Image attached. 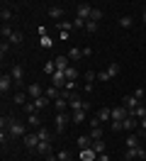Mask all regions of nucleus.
<instances>
[{
	"label": "nucleus",
	"mask_w": 146,
	"mask_h": 161,
	"mask_svg": "<svg viewBox=\"0 0 146 161\" xmlns=\"http://www.w3.org/2000/svg\"><path fill=\"white\" fill-rule=\"evenodd\" d=\"M8 134L12 137V139H17V137H24V134H27V132H24V122H19V120H15V117H12Z\"/></svg>",
	"instance_id": "f257e3e1"
},
{
	"label": "nucleus",
	"mask_w": 146,
	"mask_h": 161,
	"mask_svg": "<svg viewBox=\"0 0 146 161\" xmlns=\"http://www.w3.org/2000/svg\"><path fill=\"white\" fill-rule=\"evenodd\" d=\"M10 76H12V80H15V86L22 91V88H24V71H22V66H19V64H15V66H12Z\"/></svg>",
	"instance_id": "f03ea898"
},
{
	"label": "nucleus",
	"mask_w": 146,
	"mask_h": 161,
	"mask_svg": "<svg viewBox=\"0 0 146 161\" xmlns=\"http://www.w3.org/2000/svg\"><path fill=\"white\" fill-rule=\"evenodd\" d=\"M68 105H71V110H73V112H76V110H88V108H90V105H88V103L83 100V98H80L78 93H73V95H71Z\"/></svg>",
	"instance_id": "7ed1b4c3"
},
{
	"label": "nucleus",
	"mask_w": 146,
	"mask_h": 161,
	"mask_svg": "<svg viewBox=\"0 0 146 161\" xmlns=\"http://www.w3.org/2000/svg\"><path fill=\"white\" fill-rule=\"evenodd\" d=\"M129 115H132V112L127 110L124 105H117V108H112V122H124Z\"/></svg>",
	"instance_id": "20e7f679"
},
{
	"label": "nucleus",
	"mask_w": 146,
	"mask_h": 161,
	"mask_svg": "<svg viewBox=\"0 0 146 161\" xmlns=\"http://www.w3.org/2000/svg\"><path fill=\"white\" fill-rule=\"evenodd\" d=\"M71 122H73V120H71L68 112H56V132H63Z\"/></svg>",
	"instance_id": "39448f33"
},
{
	"label": "nucleus",
	"mask_w": 146,
	"mask_h": 161,
	"mask_svg": "<svg viewBox=\"0 0 146 161\" xmlns=\"http://www.w3.org/2000/svg\"><path fill=\"white\" fill-rule=\"evenodd\" d=\"M12 86H15L12 76H10V73H3V76H0V93H3V95H8Z\"/></svg>",
	"instance_id": "423d86ee"
},
{
	"label": "nucleus",
	"mask_w": 146,
	"mask_h": 161,
	"mask_svg": "<svg viewBox=\"0 0 146 161\" xmlns=\"http://www.w3.org/2000/svg\"><path fill=\"white\" fill-rule=\"evenodd\" d=\"M76 15L80 17V20H90V15H93V5H88V3H83V5H78L76 8Z\"/></svg>",
	"instance_id": "0eeeda50"
},
{
	"label": "nucleus",
	"mask_w": 146,
	"mask_h": 161,
	"mask_svg": "<svg viewBox=\"0 0 146 161\" xmlns=\"http://www.w3.org/2000/svg\"><path fill=\"white\" fill-rule=\"evenodd\" d=\"M122 105L132 112V110H136V108L141 105V100H139V98H134V95H124V98H122Z\"/></svg>",
	"instance_id": "6e6552de"
},
{
	"label": "nucleus",
	"mask_w": 146,
	"mask_h": 161,
	"mask_svg": "<svg viewBox=\"0 0 146 161\" xmlns=\"http://www.w3.org/2000/svg\"><path fill=\"white\" fill-rule=\"evenodd\" d=\"M66 73H63V71H56V73H54V76H51V86H56V88H66Z\"/></svg>",
	"instance_id": "1a4fd4ad"
},
{
	"label": "nucleus",
	"mask_w": 146,
	"mask_h": 161,
	"mask_svg": "<svg viewBox=\"0 0 146 161\" xmlns=\"http://www.w3.org/2000/svg\"><path fill=\"white\" fill-rule=\"evenodd\" d=\"M139 117H134V115H129V117H127L124 122H122V130H127V132H134L136 127H139Z\"/></svg>",
	"instance_id": "9d476101"
},
{
	"label": "nucleus",
	"mask_w": 146,
	"mask_h": 161,
	"mask_svg": "<svg viewBox=\"0 0 146 161\" xmlns=\"http://www.w3.org/2000/svg\"><path fill=\"white\" fill-rule=\"evenodd\" d=\"M24 147H27V149H32V151H37V147H39V137H37V132H34V134H24Z\"/></svg>",
	"instance_id": "9b49d317"
},
{
	"label": "nucleus",
	"mask_w": 146,
	"mask_h": 161,
	"mask_svg": "<svg viewBox=\"0 0 146 161\" xmlns=\"http://www.w3.org/2000/svg\"><path fill=\"white\" fill-rule=\"evenodd\" d=\"M63 15H66V8H61V5H51L49 8V17L51 20H61Z\"/></svg>",
	"instance_id": "f8f14e48"
},
{
	"label": "nucleus",
	"mask_w": 146,
	"mask_h": 161,
	"mask_svg": "<svg viewBox=\"0 0 146 161\" xmlns=\"http://www.w3.org/2000/svg\"><path fill=\"white\" fill-rule=\"evenodd\" d=\"M54 64H56V71H63V73H66V69L71 66V59L61 54V56H56V59H54Z\"/></svg>",
	"instance_id": "ddd939ff"
},
{
	"label": "nucleus",
	"mask_w": 146,
	"mask_h": 161,
	"mask_svg": "<svg viewBox=\"0 0 146 161\" xmlns=\"http://www.w3.org/2000/svg\"><path fill=\"white\" fill-rule=\"evenodd\" d=\"M27 95L32 98V100L41 98V95H44V93H41V86H39V83H32V86H27Z\"/></svg>",
	"instance_id": "4468645a"
},
{
	"label": "nucleus",
	"mask_w": 146,
	"mask_h": 161,
	"mask_svg": "<svg viewBox=\"0 0 146 161\" xmlns=\"http://www.w3.org/2000/svg\"><path fill=\"white\" fill-rule=\"evenodd\" d=\"M0 17H3V25H8L12 20V8H10V3H5L3 8H0Z\"/></svg>",
	"instance_id": "2eb2a0df"
},
{
	"label": "nucleus",
	"mask_w": 146,
	"mask_h": 161,
	"mask_svg": "<svg viewBox=\"0 0 146 161\" xmlns=\"http://www.w3.org/2000/svg\"><path fill=\"white\" fill-rule=\"evenodd\" d=\"M44 95H46L49 100L54 103V100H58V98H61V88H56V86H49L46 91H44Z\"/></svg>",
	"instance_id": "dca6fc26"
},
{
	"label": "nucleus",
	"mask_w": 146,
	"mask_h": 161,
	"mask_svg": "<svg viewBox=\"0 0 146 161\" xmlns=\"http://www.w3.org/2000/svg\"><path fill=\"white\" fill-rule=\"evenodd\" d=\"M95 117L100 122H107V120H112V108H100V110L95 112Z\"/></svg>",
	"instance_id": "f3484780"
},
{
	"label": "nucleus",
	"mask_w": 146,
	"mask_h": 161,
	"mask_svg": "<svg viewBox=\"0 0 146 161\" xmlns=\"http://www.w3.org/2000/svg\"><path fill=\"white\" fill-rule=\"evenodd\" d=\"M32 103H34V110H37V112H41L46 105H51V100H49L46 95H41V98H37V100H32Z\"/></svg>",
	"instance_id": "a211bd4d"
},
{
	"label": "nucleus",
	"mask_w": 146,
	"mask_h": 161,
	"mask_svg": "<svg viewBox=\"0 0 146 161\" xmlns=\"http://www.w3.org/2000/svg\"><path fill=\"white\" fill-rule=\"evenodd\" d=\"M78 159H83V161H97V154H95L93 149H80Z\"/></svg>",
	"instance_id": "6ab92c4d"
},
{
	"label": "nucleus",
	"mask_w": 146,
	"mask_h": 161,
	"mask_svg": "<svg viewBox=\"0 0 146 161\" xmlns=\"http://www.w3.org/2000/svg\"><path fill=\"white\" fill-rule=\"evenodd\" d=\"M88 110H76V112H71V120H73V125H80V122H85V115Z\"/></svg>",
	"instance_id": "aec40b11"
},
{
	"label": "nucleus",
	"mask_w": 146,
	"mask_h": 161,
	"mask_svg": "<svg viewBox=\"0 0 146 161\" xmlns=\"http://www.w3.org/2000/svg\"><path fill=\"white\" fill-rule=\"evenodd\" d=\"M80 149H90L93 147V139H90V134H83V137H78V142H76Z\"/></svg>",
	"instance_id": "412c9836"
},
{
	"label": "nucleus",
	"mask_w": 146,
	"mask_h": 161,
	"mask_svg": "<svg viewBox=\"0 0 146 161\" xmlns=\"http://www.w3.org/2000/svg\"><path fill=\"white\" fill-rule=\"evenodd\" d=\"M37 137H39V142H51V132L46 127H37Z\"/></svg>",
	"instance_id": "4be33fe9"
},
{
	"label": "nucleus",
	"mask_w": 146,
	"mask_h": 161,
	"mask_svg": "<svg viewBox=\"0 0 146 161\" xmlns=\"http://www.w3.org/2000/svg\"><path fill=\"white\" fill-rule=\"evenodd\" d=\"M124 144H127V149H136V147H141V142H139V137H136V134H129Z\"/></svg>",
	"instance_id": "5701e85b"
},
{
	"label": "nucleus",
	"mask_w": 146,
	"mask_h": 161,
	"mask_svg": "<svg viewBox=\"0 0 146 161\" xmlns=\"http://www.w3.org/2000/svg\"><path fill=\"white\" fill-rule=\"evenodd\" d=\"M12 103H17V105H27V93H24V91H17V93H15V98H12Z\"/></svg>",
	"instance_id": "b1692460"
},
{
	"label": "nucleus",
	"mask_w": 146,
	"mask_h": 161,
	"mask_svg": "<svg viewBox=\"0 0 146 161\" xmlns=\"http://www.w3.org/2000/svg\"><path fill=\"white\" fill-rule=\"evenodd\" d=\"M76 78H78V69L76 66H68L66 69V80L68 83H76Z\"/></svg>",
	"instance_id": "393cba45"
},
{
	"label": "nucleus",
	"mask_w": 146,
	"mask_h": 161,
	"mask_svg": "<svg viewBox=\"0 0 146 161\" xmlns=\"http://www.w3.org/2000/svg\"><path fill=\"white\" fill-rule=\"evenodd\" d=\"M51 105H54V110H56V112H66V108H68V100L58 98V100H54Z\"/></svg>",
	"instance_id": "a878e982"
},
{
	"label": "nucleus",
	"mask_w": 146,
	"mask_h": 161,
	"mask_svg": "<svg viewBox=\"0 0 146 161\" xmlns=\"http://www.w3.org/2000/svg\"><path fill=\"white\" fill-rule=\"evenodd\" d=\"M119 25H122L124 30H129V27H134V17H132V15H124V17H119Z\"/></svg>",
	"instance_id": "bb28decb"
},
{
	"label": "nucleus",
	"mask_w": 146,
	"mask_h": 161,
	"mask_svg": "<svg viewBox=\"0 0 146 161\" xmlns=\"http://www.w3.org/2000/svg\"><path fill=\"white\" fill-rule=\"evenodd\" d=\"M90 149H93V151L97 154V156H100V154H105V149H107V147H105V142L100 139V142H93V147H90Z\"/></svg>",
	"instance_id": "cd10ccee"
},
{
	"label": "nucleus",
	"mask_w": 146,
	"mask_h": 161,
	"mask_svg": "<svg viewBox=\"0 0 146 161\" xmlns=\"http://www.w3.org/2000/svg\"><path fill=\"white\" fill-rule=\"evenodd\" d=\"M37 151H39V154H44V156H46V154H51V142H39Z\"/></svg>",
	"instance_id": "c85d7f7f"
},
{
	"label": "nucleus",
	"mask_w": 146,
	"mask_h": 161,
	"mask_svg": "<svg viewBox=\"0 0 146 161\" xmlns=\"http://www.w3.org/2000/svg\"><path fill=\"white\" fill-rule=\"evenodd\" d=\"M27 125H32V127H41V122H39V112L27 115Z\"/></svg>",
	"instance_id": "c756f323"
},
{
	"label": "nucleus",
	"mask_w": 146,
	"mask_h": 161,
	"mask_svg": "<svg viewBox=\"0 0 146 161\" xmlns=\"http://www.w3.org/2000/svg\"><path fill=\"white\" fill-rule=\"evenodd\" d=\"M39 47H44V49H51V47H54V42H51V37H49V34H44V37H39Z\"/></svg>",
	"instance_id": "7c9ffc66"
},
{
	"label": "nucleus",
	"mask_w": 146,
	"mask_h": 161,
	"mask_svg": "<svg viewBox=\"0 0 146 161\" xmlns=\"http://www.w3.org/2000/svg\"><path fill=\"white\" fill-rule=\"evenodd\" d=\"M0 34H3V39L10 42V37H12L15 32H12V27H10V25H3V27H0Z\"/></svg>",
	"instance_id": "2f4dec72"
},
{
	"label": "nucleus",
	"mask_w": 146,
	"mask_h": 161,
	"mask_svg": "<svg viewBox=\"0 0 146 161\" xmlns=\"http://www.w3.org/2000/svg\"><path fill=\"white\" fill-rule=\"evenodd\" d=\"M68 59L71 61H80L83 59V49H71L68 51Z\"/></svg>",
	"instance_id": "473e14b6"
},
{
	"label": "nucleus",
	"mask_w": 146,
	"mask_h": 161,
	"mask_svg": "<svg viewBox=\"0 0 146 161\" xmlns=\"http://www.w3.org/2000/svg\"><path fill=\"white\" fill-rule=\"evenodd\" d=\"M90 139H93V142L102 139V127H93V130H90Z\"/></svg>",
	"instance_id": "72a5a7b5"
},
{
	"label": "nucleus",
	"mask_w": 146,
	"mask_h": 161,
	"mask_svg": "<svg viewBox=\"0 0 146 161\" xmlns=\"http://www.w3.org/2000/svg\"><path fill=\"white\" fill-rule=\"evenodd\" d=\"M132 115H134V117H139V120H144V117H146V108H144V105H139L136 110H132Z\"/></svg>",
	"instance_id": "f704fd0d"
},
{
	"label": "nucleus",
	"mask_w": 146,
	"mask_h": 161,
	"mask_svg": "<svg viewBox=\"0 0 146 161\" xmlns=\"http://www.w3.org/2000/svg\"><path fill=\"white\" fill-rule=\"evenodd\" d=\"M85 32H88V34H95V32H97V22L88 20V22H85Z\"/></svg>",
	"instance_id": "c9c22d12"
},
{
	"label": "nucleus",
	"mask_w": 146,
	"mask_h": 161,
	"mask_svg": "<svg viewBox=\"0 0 146 161\" xmlns=\"http://www.w3.org/2000/svg\"><path fill=\"white\" fill-rule=\"evenodd\" d=\"M58 30H61V32H71V30H73V22L61 20V22H58Z\"/></svg>",
	"instance_id": "e433bc0d"
},
{
	"label": "nucleus",
	"mask_w": 146,
	"mask_h": 161,
	"mask_svg": "<svg viewBox=\"0 0 146 161\" xmlns=\"http://www.w3.org/2000/svg\"><path fill=\"white\" fill-rule=\"evenodd\" d=\"M10 122H12V117H3V120H0V130H3V134H5V130H10Z\"/></svg>",
	"instance_id": "4c0bfd02"
},
{
	"label": "nucleus",
	"mask_w": 146,
	"mask_h": 161,
	"mask_svg": "<svg viewBox=\"0 0 146 161\" xmlns=\"http://www.w3.org/2000/svg\"><path fill=\"white\" fill-rule=\"evenodd\" d=\"M90 20H93V22H100V20H102V10H100V8H93V15H90Z\"/></svg>",
	"instance_id": "58836bf2"
},
{
	"label": "nucleus",
	"mask_w": 146,
	"mask_h": 161,
	"mask_svg": "<svg viewBox=\"0 0 146 161\" xmlns=\"http://www.w3.org/2000/svg\"><path fill=\"white\" fill-rule=\"evenodd\" d=\"M44 71L54 76V73H56V64H54V61H46V64H44Z\"/></svg>",
	"instance_id": "ea45409f"
},
{
	"label": "nucleus",
	"mask_w": 146,
	"mask_h": 161,
	"mask_svg": "<svg viewBox=\"0 0 146 161\" xmlns=\"http://www.w3.org/2000/svg\"><path fill=\"white\" fill-rule=\"evenodd\" d=\"M136 159V149H127L124 151V161H134Z\"/></svg>",
	"instance_id": "a19ab883"
},
{
	"label": "nucleus",
	"mask_w": 146,
	"mask_h": 161,
	"mask_svg": "<svg viewBox=\"0 0 146 161\" xmlns=\"http://www.w3.org/2000/svg\"><path fill=\"white\" fill-rule=\"evenodd\" d=\"M107 73H110V76H117V73H119V64H110V66H107Z\"/></svg>",
	"instance_id": "79ce46f5"
},
{
	"label": "nucleus",
	"mask_w": 146,
	"mask_h": 161,
	"mask_svg": "<svg viewBox=\"0 0 146 161\" xmlns=\"http://www.w3.org/2000/svg\"><path fill=\"white\" fill-rule=\"evenodd\" d=\"M56 156H58V161H71V154H68L66 149H61V151L56 154Z\"/></svg>",
	"instance_id": "37998d69"
},
{
	"label": "nucleus",
	"mask_w": 146,
	"mask_h": 161,
	"mask_svg": "<svg viewBox=\"0 0 146 161\" xmlns=\"http://www.w3.org/2000/svg\"><path fill=\"white\" fill-rule=\"evenodd\" d=\"M8 49H10V42H8V39H3V44H0V54L5 56V54H8Z\"/></svg>",
	"instance_id": "c03bdc74"
},
{
	"label": "nucleus",
	"mask_w": 146,
	"mask_h": 161,
	"mask_svg": "<svg viewBox=\"0 0 146 161\" xmlns=\"http://www.w3.org/2000/svg\"><path fill=\"white\" fill-rule=\"evenodd\" d=\"M73 27H80V30H85V20H80V17H76V20H73Z\"/></svg>",
	"instance_id": "a18cd8bd"
},
{
	"label": "nucleus",
	"mask_w": 146,
	"mask_h": 161,
	"mask_svg": "<svg viewBox=\"0 0 146 161\" xmlns=\"http://www.w3.org/2000/svg\"><path fill=\"white\" fill-rule=\"evenodd\" d=\"M110 78H112V76H110L107 71H100V73H97V80H110Z\"/></svg>",
	"instance_id": "49530a36"
},
{
	"label": "nucleus",
	"mask_w": 146,
	"mask_h": 161,
	"mask_svg": "<svg viewBox=\"0 0 146 161\" xmlns=\"http://www.w3.org/2000/svg\"><path fill=\"white\" fill-rule=\"evenodd\" d=\"M10 42H12V44H17V42H22V34H19V32H15V34L10 37Z\"/></svg>",
	"instance_id": "de8ad7c7"
},
{
	"label": "nucleus",
	"mask_w": 146,
	"mask_h": 161,
	"mask_svg": "<svg viewBox=\"0 0 146 161\" xmlns=\"http://www.w3.org/2000/svg\"><path fill=\"white\" fill-rule=\"evenodd\" d=\"M95 78H97V73H93V71H88V73H85V80H88V83H93Z\"/></svg>",
	"instance_id": "09e8293b"
},
{
	"label": "nucleus",
	"mask_w": 146,
	"mask_h": 161,
	"mask_svg": "<svg viewBox=\"0 0 146 161\" xmlns=\"http://www.w3.org/2000/svg\"><path fill=\"white\" fill-rule=\"evenodd\" d=\"M134 98H139V100H144V88H136V91H134Z\"/></svg>",
	"instance_id": "8fccbe9b"
},
{
	"label": "nucleus",
	"mask_w": 146,
	"mask_h": 161,
	"mask_svg": "<svg viewBox=\"0 0 146 161\" xmlns=\"http://www.w3.org/2000/svg\"><path fill=\"white\" fill-rule=\"evenodd\" d=\"M110 127H112V132H119V130H122V122H112Z\"/></svg>",
	"instance_id": "3c124183"
},
{
	"label": "nucleus",
	"mask_w": 146,
	"mask_h": 161,
	"mask_svg": "<svg viewBox=\"0 0 146 161\" xmlns=\"http://www.w3.org/2000/svg\"><path fill=\"white\" fill-rule=\"evenodd\" d=\"M46 161H58V156L54 154V151H51V154H46Z\"/></svg>",
	"instance_id": "603ef678"
},
{
	"label": "nucleus",
	"mask_w": 146,
	"mask_h": 161,
	"mask_svg": "<svg viewBox=\"0 0 146 161\" xmlns=\"http://www.w3.org/2000/svg\"><path fill=\"white\" fill-rule=\"evenodd\" d=\"M97 161H112V159H110L107 154H100V156H97Z\"/></svg>",
	"instance_id": "864d4df0"
},
{
	"label": "nucleus",
	"mask_w": 146,
	"mask_h": 161,
	"mask_svg": "<svg viewBox=\"0 0 146 161\" xmlns=\"http://www.w3.org/2000/svg\"><path fill=\"white\" fill-rule=\"evenodd\" d=\"M141 130H146V117H144V120H141Z\"/></svg>",
	"instance_id": "5fc2aeb1"
},
{
	"label": "nucleus",
	"mask_w": 146,
	"mask_h": 161,
	"mask_svg": "<svg viewBox=\"0 0 146 161\" xmlns=\"http://www.w3.org/2000/svg\"><path fill=\"white\" fill-rule=\"evenodd\" d=\"M141 134H144V139H146V130H141Z\"/></svg>",
	"instance_id": "6e6d98bb"
},
{
	"label": "nucleus",
	"mask_w": 146,
	"mask_h": 161,
	"mask_svg": "<svg viewBox=\"0 0 146 161\" xmlns=\"http://www.w3.org/2000/svg\"><path fill=\"white\" fill-rule=\"evenodd\" d=\"M144 22H146V12H144Z\"/></svg>",
	"instance_id": "4d7b16f0"
},
{
	"label": "nucleus",
	"mask_w": 146,
	"mask_h": 161,
	"mask_svg": "<svg viewBox=\"0 0 146 161\" xmlns=\"http://www.w3.org/2000/svg\"><path fill=\"white\" fill-rule=\"evenodd\" d=\"M78 161H83V159H78Z\"/></svg>",
	"instance_id": "13d9d810"
}]
</instances>
